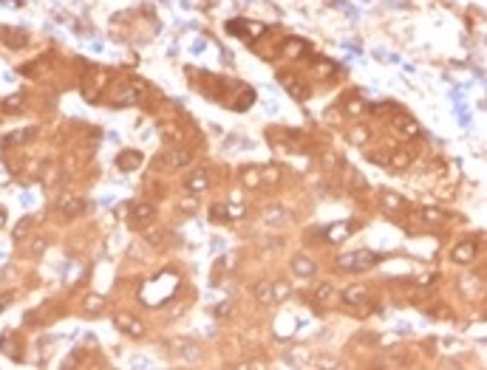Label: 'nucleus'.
<instances>
[{"instance_id": "nucleus-27", "label": "nucleus", "mask_w": 487, "mask_h": 370, "mask_svg": "<svg viewBox=\"0 0 487 370\" xmlns=\"http://www.w3.org/2000/svg\"><path fill=\"white\" fill-rule=\"evenodd\" d=\"M6 224V209H0V226Z\"/></svg>"}, {"instance_id": "nucleus-12", "label": "nucleus", "mask_w": 487, "mask_h": 370, "mask_svg": "<svg viewBox=\"0 0 487 370\" xmlns=\"http://www.w3.org/2000/svg\"><path fill=\"white\" fill-rule=\"evenodd\" d=\"M382 206H385L388 212H402L408 204H405V198L397 192H382Z\"/></svg>"}, {"instance_id": "nucleus-19", "label": "nucleus", "mask_w": 487, "mask_h": 370, "mask_svg": "<svg viewBox=\"0 0 487 370\" xmlns=\"http://www.w3.org/2000/svg\"><path fill=\"white\" fill-rule=\"evenodd\" d=\"M102 305H105V300H102V297H97V294H91L88 300H85V308H88V311H100Z\"/></svg>"}, {"instance_id": "nucleus-11", "label": "nucleus", "mask_w": 487, "mask_h": 370, "mask_svg": "<svg viewBox=\"0 0 487 370\" xmlns=\"http://www.w3.org/2000/svg\"><path fill=\"white\" fill-rule=\"evenodd\" d=\"M207 184H210V176L201 170V173H196V176H190V181L184 184V189L196 195V192H204V189H207Z\"/></svg>"}, {"instance_id": "nucleus-9", "label": "nucleus", "mask_w": 487, "mask_h": 370, "mask_svg": "<svg viewBox=\"0 0 487 370\" xmlns=\"http://www.w3.org/2000/svg\"><path fill=\"white\" fill-rule=\"evenodd\" d=\"M162 164L167 167V170H179V167H187L190 164V153L187 150H170L167 156H164V161Z\"/></svg>"}, {"instance_id": "nucleus-26", "label": "nucleus", "mask_w": 487, "mask_h": 370, "mask_svg": "<svg viewBox=\"0 0 487 370\" xmlns=\"http://www.w3.org/2000/svg\"><path fill=\"white\" fill-rule=\"evenodd\" d=\"M43 246H46L43 240H34V246H31V252H34V254H40V252H43Z\"/></svg>"}, {"instance_id": "nucleus-18", "label": "nucleus", "mask_w": 487, "mask_h": 370, "mask_svg": "<svg viewBox=\"0 0 487 370\" xmlns=\"http://www.w3.org/2000/svg\"><path fill=\"white\" fill-rule=\"evenodd\" d=\"M80 209H82V201H80V198H71V201L65 198V204H62V212H68V215H77Z\"/></svg>"}, {"instance_id": "nucleus-14", "label": "nucleus", "mask_w": 487, "mask_h": 370, "mask_svg": "<svg viewBox=\"0 0 487 370\" xmlns=\"http://www.w3.org/2000/svg\"><path fill=\"white\" fill-rule=\"evenodd\" d=\"M331 300H334V285L331 282H320L318 288H315V302L318 305H328Z\"/></svg>"}, {"instance_id": "nucleus-13", "label": "nucleus", "mask_w": 487, "mask_h": 370, "mask_svg": "<svg viewBox=\"0 0 487 370\" xmlns=\"http://www.w3.org/2000/svg\"><path fill=\"white\" fill-rule=\"evenodd\" d=\"M292 272L298 274V277H312L318 269H315V263H312L309 257H295V260H292Z\"/></svg>"}, {"instance_id": "nucleus-22", "label": "nucleus", "mask_w": 487, "mask_h": 370, "mask_svg": "<svg viewBox=\"0 0 487 370\" xmlns=\"http://www.w3.org/2000/svg\"><path fill=\"white\" fill-rule=\"evenodd\" d=\"M148 240H150L153 246H159V243H164V240H167V232H164V229H159V232H150V234H148Z\"/></svg>"}, {"instance_id": "nucleus-8", "label": "nucleus", "mask_w": 487, "mask_h": 370, "mask_svg": "<svg viewBox=\"0 0 487 370\" xmlns=\"http://www.w3.org/2000/svg\"><path fill=\"white\" fill-rule=\"evenodd\" d=\"M139 164H142V153H139V150H122L119 158H116V167H119V170H125V173L136 170Z\"/></svg>"}, {"instance_id": "nucleus-2", "label": "nucleus", "mask_w": 487, "mask_h": 370, "mask_svg": "<svg viewBox=\"0 0 487 370\" xmlns=\"http://www.w3.org/2000/svg\"><path fill=\"white\" fill-rule=\"evenodd\" d=\"M153 215H156L153 204H148V201H139V204L130 206V226H133V229H148L150 221H153Z\"/></svg>"}, {"instance_id": "nucleus-4", "label": "nucleus", "mask_w": 487, "mask_h": 370, "mask_svg": "<svg viewBox=\"0 0 487 370\" xmlns=\"http://www.w3.org/2000/svg\"><path fill=\"white\" fill-rule=\"evenodd\" d=\"M450 257H453V263H462V266L473 263V260H476V243H473V240H465V243H459L456 249L450 252Z\"/></svg>"}, {"instance_id": "nucleus-24", "label": "nucleus", "mask_w": 487, "mask_h": 370, "mask_svg": "<svg viewBox=\"0 0 487 370\" xmlns=\"http://www.w3.org/2000/svg\"><path fill=\"white\" fill-rule=\"evenodd\" d=\"M26 229H29V221H20V224H17V229H14V240H20L23 234H26Z\"/></svg>"}, {"instance_id": "nucleus-20", "label": "nucleus", "mask_w": 487, "mask_h": 370, "mask_svg": "<svg viewBox=\"0 0 487 370\" xmlns=\"http://www.w3.org/2000/svg\"><path fill=\"white\" fill-rule=\"evenodd\" d=\"M408 164H411V156H408L405 150H399L397 156H394V161H391V167H397V170L399 167H408Z\"/></svg>"}, {"instance_id": "nucleus-1", "label": "nucleus", "mask_w": 487, "mask_h": 370, "mask_svg": "<svg viewBox=\"0 0 487 370\" xmlns=\"http://www.w3.org/2000/svg\"><path fill=\"white\" fill-rule=\"evenodd\" d=\"M379 263V254L368 252V249H360V252H351V254H340L337 266L346 269V272H368Z\"/></svg>"}, {"instance_id": "nucleus-17", "label": "nucleus", "mask_w": 487, "mask_h": 370, "mask_svg": "<svg viewBox=\"0 0 487 370\" xmlns=\"http://www.w3.org/2000/svg\"><path fill=\"white\" fill-rule=\"evenodd\" d=\"M289 297V285L286 282H272V302H283Z\"/></svg>"}, {"instance_id": "nucleus-25", "label": "nucleus", "mask_w": 487, "mask_h": 370, "mask_svg": "<svg viewBox=\"0 0 487 370\" xmlns=\"http://www.w3.org/2000/svg\"><path fill=\"white\" fill-rule=\"evenodd\" d=\"M366 136H368V130H366V127H363V130H354V133H351V139H354V141H366Z\"/></svg>"}, {"instance_id": "nucleus-21", "label": "nucleus", "mask_w": 487, "mask_h": 370, "mask_svg": "<svg viewBox=\"0 0 487 370\" xmlns=\"http://www.w3.org/2000/svg\"><path fill=\"white\" fill-rule=\"evenodd\" d=\"M244 184H247V186H258V170H244Z\"/></svg>"}, {"instance_id": "nucleus-6", "label": "nucleus", "mask_w": 487, "mask_h": 370, "mask_svg": "<svg viewBox=\"0 0 487 370\" xmlns=\"http://www.w3.org/2000/svg\"><path fill=\"white\" fill-rule=\"evenodd\" d=\"M351 232H357V224H354V221H348V224H334V226L326 229V237L331 243H340V240H346Z\"/></svg>"}, {"instance_id": "nucleus-15", "label": "nucleus", "mask_w": 487, "mask_h": 370, "mask_svg": "<svg viewBox=\"0 0 487 370\" xmlns=\"http://www.w3.org/2000/svg\"><path fill=\"white\" fill-rule=\"evenodd\" d=\"M252 294H255V300H261V302H272V280H261V282H255Z\"/></svg>"}, {"instance_id": "nucleus-28", "label": "nucleus", "mask_w": 487, "mask_h": 370, "mask_svg": "<svg viewBox=\"0 0 487 370\" xmlns=\"http://www.w3.org/2000/svg\"><path fill=\"white\" fill-rule=\"evenodd\" d=\"M3 305H6V302H3V300H0V308H3Z\"/></svg>"}, {"instance_id": "nucleus-7", "label": "nucleus", "mask_w": 487, "mask_h": 370, "mask_svg": "<svg viewBox=\"0 0 487 370\" xmlns=\"http://www.w3.org/2000/svg\"><path fill=\"white\" fill-rule=\"evenodd\" d=\"M343 302H346V305H354V308H363L368 302V291L363 285H351V288L343 291Z\"/></svg>"}, {"instance_id": "nucleus-10", "label": "nucleus", "mask_w": 487, "mask_h": 370, "mask_svg": "<svg viewBox=\"0 0 487 370\" xmlns=\"http://www.w3.org/2000/svg\"><path fill=\"white\" fill-rule=\"evenodd\" d=\"M0 37H3V43L9 46V48H23L26 46V34L17 29H0Z\"/></svg>"}, {"instance_id": "nucleus-23", "label": "nucleus", "mask_w": 487, "mask_h": 370, "mask_svg": "<svg viewBox=\"0 0 487 370\" xmlns=\"http://www.w3.org/2000/svg\"><path fill=\"white\" fill-rule=\"evenodd\" d=\"M20 102H23L20 93H17V96H9L6 102H3V110H17V107H20Z\"/></svg>"}, {"instance_id": "nucleus-5", "label": "nucleus", "mask_w": 487, "mask_h": 370, "mask_svg": "<svg viewBox=\"0 0 487 370\" xmlns=\"http://www.w3.org/2000/svg\"><path fill=\"white\" fill-rule=\"evenodd\" d=\"M394 127H397L399 133L405 139H414V136H419V125H417V119H411L408 113H397L394 116Z\"/></svg>"}, {"instance_id": "nucleus-3", "label": "nucleus", "mask_w": 487, "mask_h": 370, "mask_svg": "<svg viewBox=\"0 0 487 370\" xmlns=\"http://www.w3.org/2000/svg\"><path fill=\"white\" fill-rule=\"evenodd\" d=\"M113 325H116L119 331H125L128 336H142V333H145V325H142L136 317H128V314H119V317H113Z\"/></svg>"}, {"instance_id": "nucleus-16", "label": "nucleus", "mask_w": 487, "mask_h": 370, "mask_svg": "<svg viewBox=\"0 0 487 370\" xmlns=\"http://www.w3.org/2000/svg\"><path fill=\"white\" fill-rule=\"evenodd\" d=\"M419 215L425 218L428 224H442V221H447V215L442 212V209H436V206H422V209H419Z\"/></svg>"}]
</instances>
